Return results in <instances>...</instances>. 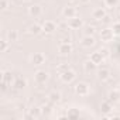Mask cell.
Wrapping results in <instances>:
<instances>
[{
  "mask_svg": "<svg viewBox=\"0 0 120 120\" xmlns=\"http://www.w3.org/2000/svg\"><path fill=\"white\" fill-rule=\"evenodd\" d=\"M68 69H71V67H69V64H59V65H56V72L61 75V74H64L65 71H68Z\"/></svg>",
  "mask_w": 120,
  "mask_h": 120,
  "instance_id": "25",
  "label": "cell"
},
{
  "mask_svg": "<svg viewBox=\"0 0 120 120\" xmlns=\"http://www.w3.org/2000/svg\"><path fill=\"white\" fill-rule=\"evenodd\" d=\"M28 33L31 35H38L40 33H42V24H38V23H34L28 27Z\"/></svg>",
  "mask_w": 120,
  "mask_h": 120,
  "instance_id": "18",
  "label": "cell"
},
{
  "mask_svg": "<svg viewBox=\"0 0 120 120\" xmlns=\"http://www.w3.org/2000/svg\"><path fill=\"white\" fill-rule=\"evenodd\" d=\"M68 27H69L71 30H79V28L83 27V20L76 14L75 17H72V19L68 20Z\"/></svg>",
  "mask_w": 120,
  "mask_h": 120,
  "instance_id": "5",
  "label": "cell"
},
{
  "mask_svg": "<svg viewBox=\"0 0 120 120\" xmlns=\"http://www.w3.org/2000/svg\"><path fill=\"white\" fill-rule=\"evenodd\" d=\"M2 81H3V83H4V85H10V86H13V83H14L16 78H14V75H13L10 71H4V72H3V75H2Z\"/></svg>",
  "mask_w": 120,
  "mask_h": 120,
  "instance_id": "14",
  "label": "cell"
},
{
  "mask_svg": "<svg viewBox=\"0 0 120 120\" xmlns=\"http://www.w3.org/2000/svg\"><path fill=\"white\" fill-rule=\"evenodd\" d=\"M75 78H76V74H75L74 69H68V71H65L64 74L59 75V79H61L64 83H71V82H74Z\"/></svg>",
  "mask_w": 120,
  "mask_h": 120,
  "instance_id": "6",
  "label": "cell"
},
{
  "mask_svg": "<svg viewBox=\"0 0 120 120\" xmlns=\"http://www.w3.org/2000/svg\"><path fill=\"white\" fill-rule=\"evenodd\" d=\"M28 14H30L31 17H34V19L40 17V16L42 14V6H41V4H37V3L31 4V6L28 7Z\"/></svg>",
  "mask_w": 120,
  "mask_h": 120,
  "instance_id": "9",
  "label": "cell"
},
{
  "mask_svg": "<svg viewBox=\"0 0 120 120\" xmlns=\"http://www.w3.org/2000/svg\"><path fill=\"white\" fill-rule=\"evenodd\" d=\"M19 109H20V110H24V109H26V105H24V103H20V105H19Z\"/></svg>",
  "mask_w": 120,
  "mask_h": 120,
  "instance_id": "35",
  "label": "cell"
},
{
  "mask_svg": "<svg viewBox=\"0 0 120 120\" xmlns=\"http://www.w3.org/2000/svg\"><path fill=\"white\" fill-rule=\"evenodd\" d=\"M49 112H51V109H49L48 106H45V105L41 106V113H42V114H48Z\"/></svg>",
  "mask_w": 120,
  "mask_h": 120,
  "instance_id": "31",
  "label": "cell"
},
{
  "mask_svg": "<svg viewBox=\"0 0 120 120\" xmlns=\"http://www.w3.org/2000/svg\"><path fill=\"white\" fill-rule=\"evenodd\" d=\"M58 28H69V27H68V21H67V23H61V24H58Z\"/></svg>",
  "mask_w": 120,
  "mask_h": 120,
  "instance_id": "33",
  "label": "cell"
},
{
  "mask_svg": "<svg viewBox=\"0 0 120 120\" xmlns=\"http://www.w3.org/2000/svg\"><path fill=\"white\" fill-rule=\"evenodd\" d=\"M76 16V9L75 7H72V6H67V7H64L62 9V17L64 19H72V17H75Z\"/></svg>",
  "mask_w": 120,
  "mask_h": 120,
  "instance_id": "15",
  "label": "cell"
},
{
  "mask_svg": "<svg viewBox=\"0 0 120 120\" xmlns=\"http://www.w3.org/2000/svg\"><path fill=\"white\" fill-rule=\"evenodd\" d=\"M45 62V55L42 52H34L31 56H30V64L35 65V67H40Z\"/></svg>",
  "mask_w": 120,
  "mask_h": 120,
  "instance_id": "4",
  "label": "cell"
},
{
  "mask_svg": "<svg viewBox=\"0 0 120 120\" xmlns=\"http://www.w3.org/2000/svg\"><path fill=\"white\" fill-rule=\"evenodd\" d=\"M26 86H27V79H24V78H21V76L16 78V81H14V83H13V88H14L16 90H23Z\"/></svg>",
  "mask_w": 120,
  "mask_h": 120,
  "instance_id": "17",
  "label": "cell"
},
{
  "mask_svg": "<svg viewBox=\"0 0 120 120\" xmlns=\"http://www.w3.org/2000/svg\"><path fill=\"white\" fill-rule=\"evenodd\" d=\"M100 52H102V55H103L105 58L109 55V49H107V48H103V49H100Z\"/></svg>",
  "mask_w": 120,
  "mask_h": 120,
  "instance_id": "32",
  "label": "cell"
},
{
  "mask_svg": "<svg viewBox=\"0 0 120 120\" xmlns=\"http://www.w3.org/2000/svg\"><path fill=\"white\" fill-rule=\"evenodd\" d=\"M113 33H114V35H120V21H116V23H113Z\"/></svg>",
  "mask_w": 120,
  "mask_h": 120,
  "instance_id": "27",
  "label": "cell"
},
{
  "mask_svg": "<svg viewBox=\"0 0 120 120\" xmlns=\"http://www.w3.org/2000/svg\"><path fill=\"white\" fill-rule=\"evenodd\" d=\"M9 45H10L9 40H2L0 41V52H6L9 49Z\"/></svg>",
  "mask_w": 120,
  "mask_h": 120,
  "instance_id": "26",
  "label": "cell"
},
{
  "mask_svg": "<svg viewBox=\"0 0 120 120\" xmlns=\"http://www.w3.org/2000/svg\"><path fill=\"white\" fill-rule=\"evenodd\" d=\"M41 113V107H37V106H33L31 109H28V114H26V117H38Z\"/></svg>",
  "mask_w": 120,
  "mask_h": 120,
  "instance_id": "23",
  "label": "cell"
},
{
  "mask_svg": "<svg viewBox=\"0 0 120 120\" xmlns=\"http://www.w3.org/2000/svg\"><path fill=\"white\" fill-rule=\"evenodd\" d=\"M106 16H107V13H106V10H105L103 7H96V9L92 11V19L96 20V21H102Z\"/></svg>",
  "mask_w": 120,
  "mask_h": 120,
  "instance_id": "11",
  "label": "cell"
},
{
  "mask_svg": "<svg viewBox=\"0 0 120 120\" xmlns=\"http://www.w3.org/2000/svg\"><path fill=\"white\" fill-rule=\"evenodd\" d=\"M85 35H93V33H95V27L93 26H88L86 27V30H85Z\"/></svg>",
  "mask_w": 120,
  "mask_h": 120,
  "instance_id": "30",
  "label": "cell"
},
{
  "mask_svg": "<svg viewBox=\"0 0 120 120\" xmlns=\"http://www.w3.org/2000/svg\"><path fill=\"white\" fill-rule=\"evenodd\" d=\"M61 99H62V95H61V92H58V90H52V92L48 93V100L51 103H59Z\"/></svg>",
  "mask_w": 120,
  "mask_h": 120,
  "instance_id": "16",
  "label": "cell"
},
{
  "mask_svg": "<svg viewBox=\"0 0 120 120\" xmlns=\"http://www.w3.org/2000/svg\"><path fill=\"white\" fill-rule=\"evenodd\" d=\"M96 74H98V79L102 82H105L110 78V69L109 68H99L96 71Z\"/></svg>",
  "mask_w": 120,
  "mask_h": 120,
  "instance_id": "13",
  "label": "cell"
},
{
  "mask_svg": "<svg viewBox=\"0 0 120 120\" xmlns=\"http://www.w3.org/2000/svg\"><path fill=\"white\" fill-rule=\"evenodd\" d=\"M20 2H23V3H26V2H30V0H20Z\"/></svg>",
  "mask_w": 120,
  "mask_h": 120,
  "instance_id": "38",
  "label": "cell"
},
{
  "mask_svg": "<svg viewBox=\"0 0 120 120\" xmlns=\"http://www.w3.org/2000/svg\"><path fill=\"white\" fill-rule=\"evenodd\" d=\"M89 59H90L92 62H95L96 65H102L103 61H105V56L102 55V52H100V49H99V51H93V52H90Z\"/></svg>",
  "mask_w": 120,
  "mask_h": 120,
  "instance_id": "10",
  "label": "cell"
},
{
  "mask_svg": "<svg viewBox=\"0 0 120 120\" xmlns=\"http://www.w3.org/2000/svg\"><path fill=\"white\" fill-rule=\"evenodd\" d=\"M49 79V74L44 69H38L35 74H34V81L38 83V85H44L47 81Z\"/></svg>",
  "mask_w": 120,
  "mask_h": 120,
  "instance_id": "1",
  "label": "cell"
},
{
  "mask_svg": "<svg viewBox=\"0 0 120 120\" xmlns=\"http://www.w3.org/2000/svg\"><path fill=\"white\" fill-rule=\"evenodd\" d=\"M74 51V47L71 42H61L58 45V52L59 55H69Z\"/></svg>",
  "mask_w": 120,
  "mask_h": 120,
  "instance_id": "8",
  "label": "cell"
},
{
  "mask_svg": "<svg viewBox=\"0 0 120 120\" xmlns=\"http://www.w3.org/2000/svg\"><path fill=\"white\" fill-rule=\"evenodd\" d=\"M58 30V24L54 21V20H45L42 23V31L45 34H52Z\"/></svg>",
  "mask_w": 120,
  "mask_h": 120,
  "instance_id": "3",
  "label": "cell"
},
{
  "mask_svg": "<svg viewBox=\"0 0 120 120\" xmlns=\"http://www.w3.org/2000/svg\"><path fill=\"white\" fill-rule=\"evenodd\" d=\"M96 44V41H95V37L93 35H85V37H82V40H81V45L83 47V48H90V47H93Z\"/></svg>",
  "mask_w": 120,
  "mask_h": 120,
  "instance_id": "12",
  "label": "cell"
},
{
  "mask_svg": "<svg viewBox=\"0 0 120 120\" xmlns=\"http://www.w3.org/2000/svg\"><path fill=\"white\" fill-rule=\"evenodd\" d=\"M75 92L79 96H88L90 93V86L86 82H79V83L75 85Z\"/></svg>",
  "mask_w": 120,
  "mask_h": 120,
  "instance_id": "2",
  "label": "cell"
},
{
  "mask_svg": "<svg viewBox=\"0 0 120 120\" xmlns=\"http://www.w3.org/2000/svg\"><path fill=\"white\" fill-rule=\"evenodd\" d=\"M113 37H114L113 28L106 27V28H103V30L100 31V40H102L103 42H110V41H113Z\"/></svg>",
  "mask_w": 120,
  "mask_h": 120,
  "instance_id": "7",
  "label": "cell"
},
{
  "mask_svg": "<svg viewBox=\"0 0 120 120\" xmlns=\"http://www.w3.org/2000/svg\"><path fill=\"white\" fill-rule=\"evenodd\" d=\"M117 2H119V0H103V3H105L107 7H113V6H116Z\"/></svg>",
  "mask_w": 120,
  "mask_h": 120,
  "instance_id": "28",
  "label": "cell"
},
{
  "mask_svg": "<svg viewBox=\"0 0 120 120\" xmlns=\"http://www.w3.org/2000/svg\"><path fill=\"white\" fill-rule=\"evenodd\" d=\"M119 99H120V90L119 89H113V90H110L107 93V100H110L112 103L117 102Z\"/></svg>",
  "mask_w": 120,
  "mask_h": 120,
  "instance_id": "19",
  "label": "cell"
},
{
  "mask_svg": "<svg viewBox=\"0 0 120 120\" xmlns=\"http://www.w3.org/2000/svg\"><path fill=\"white\" fill-rule=\"evenodd\" d=\"M9 9V2L7 0H0V10H7Z\"/></svg>",
  "mask_w": 120,
  "mask_h": 120,
  "instance_id": "29",
  "label": "cell"
},
{
  "mask_svg": "<svg viewBox=\"0 0 120 120\" xmlns=\"http://www.w3.org/2000/svg\"><path fill=\"white\" fill-rule=\"evenodd\" d=\"M78 2H79V3H83V4H86V3H89V2H90V0H78Z\"/></svg>",
  "mask_w": 120,
  "mask_h": 120,
  "instance_id": "36",
  "label": "cell"
},
{
  "mask_svg": "<svg viewBox=\"0 0 120 120\" xmlns=\"http://www.w3.org/2000/svg\"><path fill=\"white\" fill-rule=\"evenodd\" d=\"M79 116H81V113H79V109H76V107L68 109V112H67V117H69V119H78Z\"/></svg>",
  "mask_w": 120,
  "mask_h": 120,
  "instance_id": "24",
  "label": "cell"
},
{
  "mask_svg": "<svg viewBox=\"0 0 120 120\" xmlns=\"http://www.w3.org/2000/svg\"><path fill=\"white\" fill-rule=\"evenodd\" d=\"M62 42H71V37H65V38H62Z\"/></svg>",
  "mask_w": 120,
  "mask_h": 120,
  "instance_id": "34",
  "label": "cell"
},
{
  "mask_svg": "<svg viewBox=\"0 0 120 120\" xmlns=\"http://www.w3.org/2000/svg\"><path fill=\"white\" fill-rule=\"evenodd\" d=\"M68 2H71V3H74V2H78V0H68Z\"/></svg>",
  "mask_w": 120,
  "mask_h": 120,
  "instance_id": "37",
  "label": "cell"
},
{
  "mask_svg": "<svg viewBox=\"0 0 120 120\" xmlns=\"http://www.w3.org/2000/svg\"><path fill=\"white\" fill-rule=\"evenodd\" d=\"M96 68H98V65H96L95 62H92L90 59H89V61H86V62L83 64V71H85L86 74H90V72L96 71Z\"/></svg>",
  "mask_w": 120,
  "mask_h": 120,
  "instance_id": "22",
  "label": "cell"
},
{
  "mask_svg": "<svg viewBox=\"0 0 120 120\" xmlns=\"http://www.w3.org/2000/svg\"><path fill=\"white\" fill-rule=\"evenodd\" d=\"M100 110H102V113H105V114L110 113V112L113 110V105H112V102H110V100H105V102H102V105H100Z\"/></svg>",
  "mask_w": 120,
  "mask_h": 120,
  "instance_id": "21",
  "label": "cell"
},
{
  "mask_svg": "<svg viewBox=\"0 0 120 120\" xmlns=\"http://www.w3.org/2000/svg\"><path fill=\"white\" fill-rule=\"evenodd\" d=\"M6 40H9L10 42H16L19 40V31L17 30H9L6 33Z\"/></svg>",
  "mask_w": 120,
  "mask_h": 120,
  "instance_id": "20",
  "label": "cell"
}]
</instances>
